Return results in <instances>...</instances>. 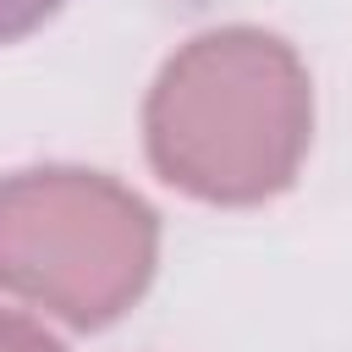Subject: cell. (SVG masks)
I'll return each mask as SVG.
<instances>
[{
    "mask_svg": "<svg viewBox=\"0 0 352 352\" xmlns=\"http://www.w3.org/2000/svg\"><path fill=\"white\" fill-rule=\"evenodd\" d=\"M0 352H66L38 319L16 314V308H0Z\"/></svg>",
    "mask_w": 352,
    "mask_h": 352,
    "instance_id": "obj_3",
    "label": "cell"
},
{
    "mask_svg": "<svg viewBox=\"0 0 352 352\" xmlns=\"http://www.w3.org/2000/svg\"><path fill=\"white\" fill-rule=\"evenodd\" d=\"M160 214L104 170L33 165L0 182V292L72 330L116 324L154 280Z\"/></svg>",
    "mask_w": 352,
    "mask_h": 352,
    "instance_id": "obj_2",
    "label": "cell"
},
{
    "mask_svg": "<svg viewBox=\"0 0 352 352\" xmlns=\"http://www.w3.org/2000/svg\"><path fill=\"white\" fill-rule=\"evenodd\" d=\"M66 0H0V44L28 38L33 28H44Z\"/></svg>",
    "mask_w": 352,
    "mask_h": 352,
    "instance_id": "obj_4",
    "label": "cell"
},
{
    "mask_svg": "<svg viewBox=\"0 0 352 352\" xmlns=\"http://www.w3.org/2000/svg\"><path fill=\"white\" fill-rule=\"evenodd\" d=\"M314 143V82L302 55L264 28L192 33L143 99V148L165 187L248 209L280 198Z\"/></svg>",
    "mask_w": 352,
    "mask_h": 352,
    "instance_id": "obj_1",
    "label": "cell"
}]
</instances>
